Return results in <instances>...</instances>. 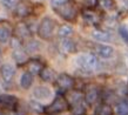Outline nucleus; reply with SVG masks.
<instances>
[{
  "instance_id": "nucleus-11",
  "label": "nucleus",
  "mask_w": 128,
  "mask_h": 115,
  "mask_svg": "<svg viewBox=\"0 0 128 115\" xmlns=\"http://www.w3.org/2000/svg\"><path fill=\"white\" fill-rule=\"evenodd\" d=\"M34 94L35 99L38 100H45V99H50V96H52V90L50 88H47V87H44V86H39V87H36L34 89Z\"/></svg>"
},
{
  "instance_id": "nucleus-1",
  "label": "nucleus",
  "mask_w": 128,
  "mask_h": 115,
  "mask_svg": "<svg viewBox=\"0 0 128 115\" xmlns=\"http://www.w3.org/2000/svg\"><path fill=\"white\" fill-rule=\"evenodd\" d=\"M54 11L56 12L61 18H64L65 20H67V21H72V20H74L75 19V16H76V13H78L75 2H73L72 0H67L66 2H64L62 5H60L59 7L54 8Z\"/></svg>"
},
{
  "instance_id": "nucleus-2",
  "label": "nucleus",
  "mask_w": 128,
  "mask_h": 115,
  "mask_svg": "<svg viewBox=\"0 0 128 115\" xmlns=\"http://www.w3.org/2000/svg\"><path fill=\"white\" fill-rule=\"evenodd\" d=\"M76 65L86 72H93L96 69L99 64H98V59L93 54L86 53L76 56Z\"/></svg>"
},
{
  "instance_id": "nucleus-8",
  "label": "nucleus",
  "mask_w": 128,
  "mask_h": 115,
  "mask_svg": "<svg viewBox=\"0 0 128 115\" xmlns=\"http://www.w3.org/2000/svg\"><path fill=\"white\" fill-rule=\"evenodd\" d=\"M85 101L87 104H93L96 102L98 98H99V89L95 86H89L85 92Z\"/></svg>"
},
{
  "instance_id": "nucleus-32",
  "label": "nucleus",
  "mask_w": 128,
  "mask_h": 115,
  "mask_svg": "<svg viewBox=\"0 0 128 115\" xmlns=\"http://www.w3.org/2000/svg\"><path fill=\"white\" fill-rule=\"evenodd\" d=\"M0 61H1V53H0Z\"/></svg>"
},
{
  "instance_id": "nucleus-31",
  "label": "nucleus",
  "mask_w": 128,
  "mask_h": 115,
  "mask_svg": "<svg viewBox=\"0 0 128 115\" xmlns=\"http://www.w3.org/2000/svg\"><path fill=\"white\" fill-rule=\"evenodd\" d=\"M66 1L67 0H52V6H53V8H56L64 2H66Z\"/></svg>"
},
{
  "instance_id": "nucleus-7",
  "label": "nucleus",
  "mask_w": 128,
  "mask_h": 115,
  "mask_svg": "<svg viewBox=\"0 0 128 115\" xmlns=\"http://www.w3.org/2000/svg\"><path fill=\"white\" fill-rule=\"evenodd\" d=\"M18 104V99L14 95H8V94H2L0 95V106L1 107L10 109V110H14Z\"/></svg>"
},
{
  "instance_id": "nucleus-29",
  "label": "nucleus",
  "mask_w": 128,
  "mask_h": 115,
  "mask_svg": "<svg viewBox=\"0 0 128 115\" xmlns=\"http://www.w3.org/2000/svg\"><path fill=\"white\" fill-rule=\"evenodd\" d=\"M1 2H2V5H4L6 8L12 10V8H16V4H18L19 1H18V0H1Z\"/></svg>"
},
{
  "instance_id": "nucleus-20",
  "label": "nucleus",
  "mask_w": 128,
  "mask_h": 115,
  "mask_svg": "<svg viewBox=\"0 0 128 115\" xmlns=\"http://www.w3.org/2000/svg\"><path fill=\"white\" fill-rule=\"evenodd\" d=\"M54 72L52 68H48V67H44V69L40 72V78L42 79L44 81H52L54 79Z\"/></svg>"
},
{
  "instance_id": "nucleus-22",
  "label": "nucleus",
  "mask_w": 128,
  "mask_h": 115,
  "mask_svg": "<svg viewBox=\"0 0 128 115\" xmlns=\"http://www.w3.org/2000/svg\"><path fill=\"white\" fill-rule=\"evenodd\" d=\"M61 47L64 50H66L67 53H73L75 50V44L70 39H64L61 41Z\"/></svg>"
},
{
  "instance_id": "nucleus-17",
  "label": "nucleus",
  "mask_w": 128,
  "mask_h": 115,
  "mask_svg": "<svg viewBox=\"0 0 128 115\" xmlns=\"http://www.w3.org/2000/svg\"><path fill=\"white\" fill-rule=\"evenodd\" d=\"M92 36L93 39H95L96 41H102V42H106V41H109L110 40V34L108 32H105V31H94L92 33Z\"/></svg>"
},
{
  "instance_id": "nucleus-19",
  "label": "nucleus",
  "mask_w": 128,
  "mask_h": 115,
  "mask_svg": "<svg viewBox=\"0 0 128 115\" xmlns=\"http://www.w3.org/2000/svg\"><path fill=\"white\" fill-rule=\"evenodd\" d=\"M11 36V31L7 26L0 25V42L1 44H6L8 41V39Z\"/></svg>"
},
{
  "instance_id": "nucleus-18",
  "label": "nucleus",
  "mask_w": 128,
  "mask_h": 115,
  "mask_svg": "<svg viewBox=\"0 0 128 115\" xmlns=\"http://www.w3.org/2000/svg\"><path fill=\"white\" fill-rule=\"evenodd\" d=\"M13 58H14V60H16L18 64H22V62H26L27 61V58H26V54H25V52H24L20 47H18V48H14V50H13Z\"/></svg>"
},
{
  "instance_id": "nucleus-4",
  "label": "nucleus",
  "mask_w": 128,
  "mask_h": 115,
  "mask_svg": "<svg viewBox=\"0 0 128 115\" xmlns=\"http://www.w3.org/2000/svg\"><path fill=\"white\" fill-rule=\"evenodd\" d=\"M68 107H70V102L67 101L66 98L58 96L48 107L45 108V112L47 114H58V113H61V112L68 109Z\"/></svg>"
},
{
  "instance_id": "nucleus-23",
  "label": "nucleus",
  "mask_w": 128,
  "mask_h": 115,
  "mask_svg": "<svg viewBox=\"0 0 128 115\" xmlns=\"http://www.w3.org/2000/svg\"><path fill=\"white\" fill-rule=\"evenodd\" d=\"M116 114L118 115H128V101L122 100L116 104Z\"/></svg>"
},
{
  "instance_id": "nucleus-34",
  "label": "nucleus",
  "mask_w": 128,
  "mask_h": 115,
  "mask_svg": "<svg viewBox=\"0 0 128 115\" xmlns=\"http://www.w3.org/2000/svg\"><path fill=\"white\" fill-rule=\"evenodd\" d=\"M127 89H128V84H127Z\"/></svg>"
},
{
  "instance_id": "nucleus-14",
  "label": "nucleus",
  "mask_w": 128,
  "mask_h": 115,
  "mask_svg": "<svg viewBox=\"0 0 128 115\" xmlns=\"http://www.w3.org/2000/svg\"><path fill=\"white\" fill-rule=\"evenodd\" d=\"M16 34L20 39H27L28 36H31V30L26 24H20L16 27Z\"/></svg>"
},
{
  "instance_id": "nucleus-25",
  "label": "nucleus",
  "mask_w": 128,
  "mask_h": 115,
  "mask_svg": "<svg viewBox=\"0 0 128 115\" xmlns=\"http://www.w3.org/2000/svg\"><path fill=\"white\" fill-rule=\"evenodd\" d=\"M72 114L73 115H85L86 114V108L81 102H78L75 104H72Z\"/></svg>"
},
{
  "instance_id": "nucleus-3",
  "label": "nucleus",
  "mask_w": 128,
  "mask_h": 115,
  "mask_svg": "<svg viewBox=\"0 0 128 115\" xmlns=\"http://www.w3.org/2000/svg\"><path fill=\"white\" fill-rule=\"evenodd\" d=\"M54 31V21L50 18H44L38 27V35L44 40H48L52 38Z\"/></svg>"
},
{
  "instance_id": "nucleus-12",
  "label": "nucleus",
  "mask_w": 128,
  "mask_h": 115,
  "mask_svg": "<svg viewBox=\"0 0 128 115\" xmlns=\"http://www.w3.org/2000/svg\"><path fill=\"white\" fill-rule=\"evenodd\" d=\"M27 68H28V72L32 74H40V72L44 69V65L39 60L36 59H32L30 61L27 62Z\"/></svg>"
},
{
  "instance_id": "nucleus-21",
  "label": "nucleus",
  "mask_w": 128,
  "mask_h": 115,
  "mask_svg": "<svg viewBox=\"0 0 128 115\" xmlns=\"http://www.w3.org/2000/svg\"><path fill=\"white\" fill-rule=\"evenodd\" d=\"M82 98H84V94H82V93L78 92V90H74V92L70 93L67 101L70 102V104H78V102H81Z\"/></svg>"
},
{
  "instance_id": "nucleus-6",
  "label": "nucleus",
  "mask_w": 128,
  "mask_h": 115,
  "mask_svg": "<svg viewBox=\"0 0 128 115\" xmlns=\"http://www.w3.org/2000/svg\"><path fill=\"white\" fill-rule=\"evenodd\" d=\"M33 11V6L30 1H26V0H21L19 1L16 6V16H20V18H25V16H28Z\"/></svg>"
},
{
  "instance_id": "nucleus-13",
  "label": "nucleus",
  "mask_w": 128,
  "mask_h": 115,
  "mask_svg": "<svg viewBox=\"0 0 128 115\" xmlns=\"http://www.w3.org/2000/svg\"><path fill=\"white\" fill-rule=\"evenodd\" d=\"M96 52L101 58L108 59L114 54V48L112 46H108V45H98Z\"/></svg>"
},
{
  "instance_id": "nucleus-24",
  "label": "nucleus",
  "mask_w": 128,
  "mask_h": 115,
  "mask_svg": "<svg viewBox=\"0 0 128 115\" xmlns=\"http://www.w3.org/2000/svg\"><path fill=\"white\" fill-rule=\"evenodd\" d=\"M72 33H73V28L70 25H61V26L59 27L58 34L60 36H62V38H67V36L72 35Z\"/></svg>"
},
{
  "instance_id": "nucleus-33",
  "label": "nucleus",
  "mask_w": 128,
  "mask_h": 115,
  "mask_svg": "<svg viewBox=\"0 0 128 115\" xmlns=\"http://www.w3.org/2000/svg\"><path fill=\"white\" fill-rule=\"evenodd\" d=\"M0 115H6V114H2V113H0Z\"/></svg>"
},
{
  "instance_id": "nucleus-26",
  "label": "nucleus",
  "mask_w": 128,
  "mask_h": 115,
  "mask_svg": "<svg viewBox=\"0 0 128 115\" xmlns=\"http://www.w3.org/2000/svg\"><path fill=\"white\" fill-rule=\"evenodd\" d=\"M100 5L102 6V8H105L106 11H112L116 6L115 0H100Z\"/></svg>"
},
{
  "instance_id": "nucleus-5",
  "label": "nucleus",
  "mask_w": 128,
  "mask_h": 115,
  "mask_svg": "<svg viewBox=\"0 0 128 115\" xmlns=\"http://www.w3.org/2000/svg\"><path fill=\"white\" fill-rule=\"evenodd\" d=\"M55 84L59 87L60 90L66 92V90H70V88H73L74 79L70 75H67V74H60L55 80Z\"/></svg>"
},
{
  "instance_id": "nucleus-16",
  "label": "nucleus",
  "mask_w": 128,
  "mask_h": 115,
  "mask_svg": "<svg viewBox=\"0 0 128 115\" xmlns=\"http://www.w3.org/2000/svg\"><path fill=\"white\" fill-rule=\"evenodd\" d=\"M33 84V76H32V73L30 72H25V73L21 75V79H20V84L22 88H30Z\"/></svg>"
},
{
  "instance_id": "nucleus-10",
  "label": "nucleus",
  "mask_w": 128,
  "mask_h": 115,
  "mask_svg": "<svg viewBox=\"0 0 128 115\" xmlns=\"http://www.w3.org/2000/svg\"><path fill=\"white\" fill-rule=\"evenodd\" d=\"M0 74H1V76L5 81L10 82L14 76V67L10 64H5L0 67Z\"/></svg>"
},
{
  "instance_id": "nucleus-9",
  "label": "nucleus",
  "mask_w": 128,
  "mask_h": 115,
  "mask_svg": "<svg viewBox=\"0 0 128 115\" xmlns=\"http://www.w3.org/2000/svg\"><path fill=\"white\" fill-rule=\"evenodd\" d=\"M82 18L90 25H98L101 21V16L92 10H85L82 12Z\"/></svg>"
},
{
  "instance_id": "nucleus-15",
  "label": "nucleus",
  "mask_w": 128,
  "mask_h": 115,
  "mask_svg": "<svg viewBox=\"0 0 128 115\" xmlns=\"http://www.w3.org/2000/svg\"><path fill=\"white\" fill-rule=\"evenodd\" d=\"M114 110L110 104L102 102L95 108V115H113Z\"/></svg>"
},
{
  "instance_id": "nucleus-27",
  "label": "nucleus",
  "mask_w": 128,
  "mask_h": 115,
  "mask_svg": "<svg viewBox=\"0 0 128 115\" xmlns=\"http://www.w3.org/2000/svg\"><path fill=\"white\" fill-rule=\"evenodd\" d=\"M39 47H40V45L36 41H28L25 50H27L28 53H33V52H35V50H39Z\"/></svg>"
},
{
  "instance_id": "nucleus-30",
  "label": "nucleus",
  "mask_w": 128,
  "mask_h": 115,
  "mask_svg": "<svg viewBox=\"0 0 128 115\" xmlns=\"http://www.w3.org/2000/svg\"><path fill=\"white\" fill-rule=\"evenodd\" d=\"M84 1H85L86 6L89 8H93L98 5V0H84Z\"/></svg>"
},
{
  "instance_id": "nucleus-28",
  "label": "nucleus",
  "mask_w": 128,
  "mask_h": 115,
  "mask_svg": "<svg viewBox=\"0 0 128 115\" xmlns=\"http://www.w3.org/2000/svg\"><path fill=\"white\" fill-rule=\"evenodd\" d=\"M119 33H120L121 38L124 39V41L128 44V26H126V25H122V26L119 28Z\"/></svg>"
}]
</instances>
